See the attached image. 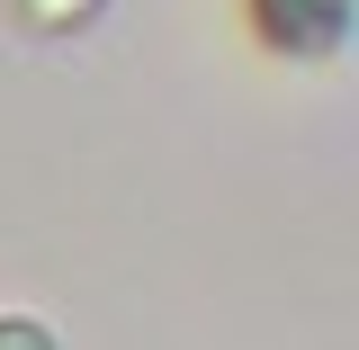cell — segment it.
I'll list each match as a JSON object with an SVG mask.
<instances>
[{
    "instance_id": "6da1fadb",
    "label": "cell",
    "mask_w": 359,
    "mask_h": 350,
    "mask_svg": "<svg viewBox=\"0 0 359 350\" xmlns=\"http://www.w3.org/2000/svg\"><path fill=\"white\" fill-rule=\"evenodd\" d=\"M359 0H243V27L278 63H341Z\"/></svg>"
},
{
    "instance_id": "7a4b0ae2",
    "label": "cell",
    "mask_w": 359,
    "mask_h": 350,
    "mask_svg": "<svg viewBox=\"0 0 359 350\" xmlns=\"http://www.w3.org/2000/svg\"><path fill=\"white\" fill-rule=\"evenodd\" d=\"M99 9H108V0H9V18H18L27 36H81Z\"/></svg>"
},
{
    "instance_id": "3957f363",
    "label": "cell",
    "mask_w": 359,
    "mask_h": 350,
    "mask_svg": "<svg viewBox=\"0 0 359 350\" xmlns=\"http://www.w3.org/2000/svg\"><path fill=\"white\" fill-rule=\"evenodd\" d=\"M0 350H63V342H54V323H36V314H0Z\"/></svg>"
}]
</instances>
